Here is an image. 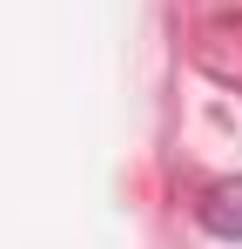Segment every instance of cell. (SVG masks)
<instances>
[{
	"instance_id": "obj_1",
	"label": "cell",
	"mask_w": 242,
	"mask_h": 249,
	"mask_svg": "<svg viewBox=\"0 0 242 249\" xmlns=\"http://www.w3.org/2000/svg\"><path fill=\"white\" fill-rule=\"evenodd\" d=\"M202 222H208L215 236L242 243V175H236V182H215V189L202 196Z\"/></svg>"
}]
</instances>
